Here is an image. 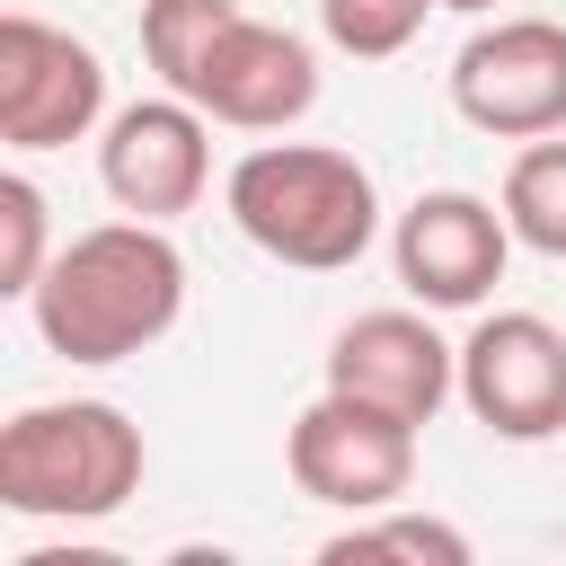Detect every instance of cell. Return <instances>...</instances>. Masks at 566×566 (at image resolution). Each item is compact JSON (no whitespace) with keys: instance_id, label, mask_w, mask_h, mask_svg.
Listing matches in <instances>:
<instances>
[{"instance_id":"1","label":"cell","mask_w":566,"mask_h":566,"mask_svg":"<svg viewBox=\"0 0 566 566\" xmlns=\"http://www.w3.org/2000/svg\"><path fill=\"white\" fill-rule=\"evenodd\" d=\"M27 310H35V336L62 363L106 371V363L150 354L177 327V310H186V256H177L168 221H142V212L133 221H97V230H80V239L53 248V265L27 292Z\"/></svg>"},{"instance_id":"2","label":"cell","mask_w":566,"mask_h":566,"mask_svg":"<svg viewBox=\"0 0 566 566\" xmlns=\"http://www.w3.org/2000/svg\"><path fill=\"white\" fill-rule=\"evenodd\" d=\"M230 221L292 274H345L380 239V195L354 150L327 142H265L230 168Z\"/></svg>"},{"instance_id":"3","label":"cell","mask_w":566,"mask_h":566,"mask_svg":"<svg viewBox=\"0 0 566 566\" xmlns=\"http://www.w3.org/2000/svg\"><path fill=\"white\" fill-rule=\"evenodd\" d=\"M142 424L106 398H44L0 424V504L18 522H106L142 495Z\"/></svg>"},{"instance_id":"4","label":"cell","mask_w":566,"mask_h":566,"mask_svg":"<svg viewBox=\"0 0 566 566\" xmlns=\"http://www.w3.org/2000/svg\"><path fill=\"white\" fill-rule=\"evenodd\" d=\"M283 469L310 504H336V513H380L416 486V424L371 407V398H345V389H318L292 433H283Z\"/></svg>"},{"instance_id":"5","label":"cell","mask_w":566,"mask_h":566,"mask_svg":"<svg viewBox=\"0 0 566 566\" xmlns=\"http://www.w3.org/2000/svg\"><path fill=\"white\" fill-rule=\"evenodd\" d=\"M106 115V62L71 27L9 9L0 18V142L9 150H62L88 142Z\"/></svg>"},{"instance_id":"6","label":"cell","mask_w":566,"mask_h":566,"mask_svg":"<svg viewBox=\"0 0 566 566\" xmlns=\"http://www.w3.org/2000/svg\"><path fill=\"white\" fill-rule=\"evenodd\" d=\"M451 106L495 142L566 133V27L557 18H495L451 53Z\"/></svg>"},{"instance_id":"7","label":"cell","mask_w":566,"mask_h":566,"mask_svg":"<svg viewBox=\"0 0 566 566\" xmlns=\"http://www.w3.org/2000/svg\"><path fill=\"white\" fill-rule=\"evenodd\" d=\"M460 407L495 442H548L566 433V327L539 310H495L460 345Z\"/></svg>"},{"instance_id":"8","label":"cell","mask_w":566,"mask_h":566,"mask_svg":"<svg viewBox=\"0 0 566 566\" xmlns=\"http://www.w3.org/2000/svg\"><path fill=\"white\" fill-rule=\"evenodd\" d=\"M186 97H195L212 124H230V133H292V124L318 106V53H310V35L239 9V18L212 35V53L195 62Z\"/></svg>"},{"instance_id":"9","label":"cell","mask_w":566,"mask_h":566,"mask_svg":"<svg viewBox=\"0 0 566 566\" xmlns=\"http://www.w3.org/2000/svg\"><path fill=\"white\" fill-rule=\"evenodd\" d=\"M97 177L124 212L142 221H177L203 203L212 186V115L195 97H133L124 115H106V142H97Z\"/></svg>"},{"instance_id":"10","label":"cell","mask_w":566,"mask_h":566,"mask_svg":"<svg viewBox=\"0 0 566 566\" xmlns=\"http://www.w3.org/2000/svg\"><path fill=\"white\" fill-rule=\"evenodd\" d=\"M389 256H398V283L424 301V310H478L495 283H504V256H513V221L504 203L469 195V186H433L398 212L389 230Z\"/></svg>"},{"instance_id":"11","label":"cell","mask_w":566,"mask_h":566,"mask_svg":"<svg viewBox=\"0 0 566 566\" xmlns=\"http://www.w3.org/2000/svg\"><path fill=\"white\" fill-rule=\"evenodd\" d=\"M327 389L371 398L407 424H433L442 398H460V345H442L433 318H416V310H363L327 345Z\"/></svg>"},{"instance_id":"12","label":"cell","mask_w":566,"mask_h":566,"mask_svg":"<svg viewBox=\"0 0 566 566\" xmlns=\"http://www.w3.org/2000/svg\"><path fill=\"white\" fill-rule=\"evenodd\" d=\"M495 203H504V221H513L522 248H539V256L566 265V142H557V133H539V142L513 150Z\"/></svg>"},{"instance_id":"13","label":"cell","mask_w":566,"mask_h":566,"mask_svg":"<svg viewBox=\"0 0 566 566\" xmlns=\"http://www.w3.org/2000/svg\"><path fill=\"white\" fill-rule=\"evenodd\" d=\"M318 557H327V566H354V557L469 566V531H451V522H433V513H407V504H380V513H354V531H336Z\"/></svg>"},{"instance_id":"14","label":"cell","mask_w":566,"mask_h":566,"mask_svg":"<svg viewBox=\"0 0 566 566\" xmlns=\"http://www.w3.org/2000/svg\"><path fill=\"white\" fill-rule=\"evenodd\" d=\"M230 18H239V0H142V53H150L159 88L186 97L195 62L212 53V35H221Z\"/></svg>"},{"instance_id":"15","label":"cell","mask_w":566,"mask_h":566,"mask_svg":"<svg viewBox=\"0 0 566 566\" xmlns=\"http://www.w3.org/2000/svg\"><path fill=\"white\" fill-rule=\"evenodd\" d=\"M433 9H442V0H318V27H327L336 53H354V62H389V53H407V44L424 35Z\"/></svg>"},{"instance_id":"16","label":"cell","mask_w":566,"mask_h":566,"mask_svg":"<svg viewBox=\"0 0 566 566\" xmlns=\"http://www.w3.org/2000/svg\"><path fill=\"white\" fill-rule=\"evenodd\" d=\"M44 265H53V248H44V195H35V177H0V292L27 301L44 283Z\"/></svg>"},{"instance_id":"17","label":"cell","mask_w":566,"mask_h":566,"mask_svg":"<svg viewBox=\"0 0 566 566\" xmlns=\"http://www.w3.org/2000/svg\"><path fill=\"white\" fill-rule=\"evenodd\" d=\"M442 9H469V18H486V9H495V0H442Z\"/></svg>"}]
</instances>
